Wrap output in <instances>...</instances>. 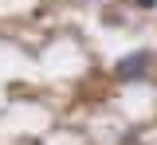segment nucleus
I'll use <instances>...</instances> for the list:
<instances>
[{
  "mask_svg": "<svg viewBox=\"0 0 157 145\" xmlns=\"http://www.w3.org/2000/svg\"><path fill=\"white\" fill-rule=\"evenodd\" d=\"M114 75L118 83H141L145 75H149V51H130V55H122L114 63Z\"/></svg>",
  "mask_w": 157,
  "mask_h": 145,
  "instance_id": "obj_1",
  "label": "nucleus"
},
{
  "mask_svg": "<svg viewBox=\"0 0 157 145\" xmlns=\"http://www.w3.org/2000/svg\"><path fill=\"white\" fill-rule=\"evenodd\" d=\"M134 8H141V12H153V8H157V0H134Z\"/></svg>",
  "mask_w": 157,
  "mask_h": 145,
  "instance_id": "obj_2",
  "label": "nucleus"
}]
</instances>
